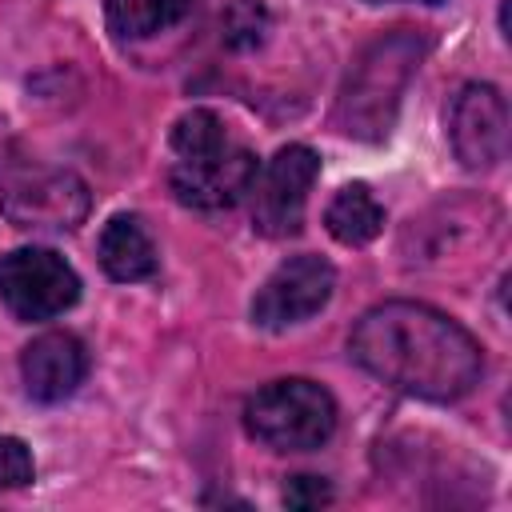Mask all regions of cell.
<instances>
[{"label":"cell","instance_id":"cell-10","mask_svg":"<svg viewBox=\"0 0 512 512\" xmlns=\"http://www.w3.org/2000/svg\"><path fill=\"white\" fill-rule=\"evenodd\" d=\"M20 376L32 400L60 404L88 376V352L72 332H44L20 356Z\"/></svg>","mask_w":512,"mask_h":512},{"label":"cell","instance_id":"cell-5","mask_svg":"<svg viewBox=\"0 0 512 512\" xmlns=\"http://www.w3.org/2000/svg\"><path fill=\"white\" fill-rule=\"evenodd\" d=\"M316 176H320V156L308 144L280 148L264 168H256V180L248 188L252 228L268 240L296 236L304 224V208Z\"/></svg>","mask_w":512,"mask_h":512},{"label":"cell","instance_id":"cell-12","mask_svg":"<svg viewBox=\"0 0 512 512\" xmlns=\"http://www.w3.org/2000/svg\"><path fill=\"white\" fill-rule=\"evenodd\" d=\"M324 224L340 244L360 248L384 232V208L368 184H344L332 196V204L324 208Z\"/></svg>","mask_w":512,"mask_h":512},{"label":"cell","instance_id":"cell-11","mask_svg":"<svg viewBox=\"0 0 512 512\" xmlns=\"http://www.w3.org/2000/svg\"><path fill=\"white\" fill-rule=\"evenodd\" d=\"M96 252H100L104 272H108L112 280H120V284L148 280V276L156 272V260H160V252H156V244H152L144 220H140V216H128V212H120V216H112V220L104 224Z\"/></svg>","mask_w":512,"mask_h":512},{"label":"cell","instance_id":"cell-8","mask_svg":"<svg viewBox=\"0 0 512 512\" xmlns=\"http://www.w3.org/2000/svg\"><path fill=\"white\" fill-rule=\"evenodd\" d=\"M256 180V156L244 144L224 140L216 152L176 160L168 172V184L180 204L200 208V212H220L236 208Z\"/></svg>","mask_w":512,"mask_h":512},{"label":"cell","instance_id":"cell-13","mask_svg":"<svg viewBox=\"0 0 512 512\" xmlns=\"http://www.w3.org/2000/svg\"><path fill=\"white\" fill-rule=\"evenodd\" d=\"M192 0H104L108 24L124 40H148L164 28H172Z\"/></svg>","mask_w":512,"mask_h":512},{"label":"cell","instance_id":"cell-2","mask_svg":"<svg viewBox=\"0 0 512 512\" xmlns=\"http://www.w3.org/2000/svg\"><path fill=\"white\" fill-rule=\"evenodd\" d=\"M244 428L272 452H312L336 432V400L316 380L284 376L248 396Z\"/></svg>","mask_w":512,"mask_h":512},{"label":"cell","instance_id":"cell-3","mask_svg":"<svg viewBox=\"0 0 512 512\" xmlns=\"http://www.w3.org/2000/svg\"><path fill=\"white\" fill-rule=\"evenodd\" d=\"M420 60V40L412 32H392L384 40H376L348 72V84L340 92V124L348 136H384L392 116H396V104H400V92L412 76Z\"/></svg>","mask_w":512,"mask_h":512},{"label":"cell","instance_id":"cell-6","mask_svg":"<svg viewBox=\"0 0 512 512\" xmlns=\"http://www.w3.org/2000/svg\"><path fill=\"white\" fill-rule=\"evenodd\" d=\"M0 208L20 228H76L88 212V192L72 172H52L28 160H4Z\"/></svg>","mask_w":512,"mask_h":512},{"label":"cell","instance_id":"cell-17","mask_svg":"<svg viewBox=\"0 0 512 512\" xmlns=\"http://www.w3.org/2000/svg\"><path fill=\"white\" fill-rule=\"evenodd\" d=\"M264 28V8L256 0H236L228 12V40L232 44H256Z\"/></svg>","mask_w":512,"mask_h":512},{"label":"cell","instance_id":"cell-9","mask_svg":"<svg viewBox=\"0 0 512 512\" xmlns=\"http://www.w3.org/2000/svg\"><path fill=\"white\" fill-rule=\"evenodd\" d=\"M448 140L464 168H496L508 152V104L492 84H464L448 108Z\"/></svg>","mask_w":512,"mask_h":512},{"label":"cell","instance_id":"cell-16","mask_svg":"<svg viewBox=\"0 0 512 512\" xmlns=\"http://www.w3.org/2000/svg\"><path fill=\"white\" fill-rule=\"evenodd\" d=\"M284 504L288 508H296V512H308V508H324V504H332V484L324 480V476H292L288 484H284Z\"/></svg>","mask_w":512,"mask_h":512},{"label":"cell","instance_id":"cell-18","mask_svg":"<svg viewBox=\"0 0 512 512\" xmlns=\"http://www.w3.org/2000/svg\"><path fill=\"white\" fill-rule=\"evenodd\" d=\"M368 4H388V0H368ZM420 4H440V0H420Z\"/></svg>","mask_w":512,"mask_h":512},{"label":"cell","instance_id":"cell-15","mask_svg":"<svg viewBox=\"0 0 512 512\" xmlns=\"http://www.w3.org/2000/svg\"><path fill=\"white\" fill-rule=\"evenodd\" d=\"M32 480V452L16 436H0V492L24 488Z\"/></svg>","mask_w":512,"mask_h":512},{"label":"cell","instance_id":"cell-1","mask_svg":"<svg viewBox=\"0 0 512 512\" xmlns=\"http://www.w3.org/2000/svg\"><path fill=\"white\" fill-rule=\"evenodd\" d=\"M348 352L380 384L432 404L468 396L484 376V352L472 332L420 300L368 308L348 336Z\"/></svg>","mask_w":512,"mask_h":512},{"label":"cell","instance_id":"cell-4","mask_svg":"<svg viewBox=\"0 0 512 512\" xmlns=\"http://www.w3.org/2000/svg\"><path fill=\"white\" fill-rule=\"evenodd\" d=\"M80 300V276L52 248H16L0 256V304L16 320H52Z\"/></svg>","mask_w":512,"mask_h":512},{"label":"cell","instance_id":"cell-14","mask_svg":"<svg viewBox=\"0 0 512 512\" xmlns=\"http://www.w3.org/2000/svg\"><path fill=\"white\" fill-rule=\"evenodd\" d=\"M224 140H228L224 124H220V116L208 112V108H192V112H184V116L172 124V152H176V160L216 152Z\"/></svg>","mask_w":512,"mask_h":512},{"label":"cell","instance_id":"cell-7","mask_svg":"<svg viewBox=\"0 0 512 512\" xmlns=\"http://www.w3.org/2000/svg\"><path fill=\"white\" fill-rule=\"evenodd\" d=\"M332 288H336V268L324 256H312V252L288 256L260 284V292L252 300V320L260 328L300 324V320L316 316L332 300Z\"/></svg>","mask_w":512,"mask_h":512}]
</instances>
